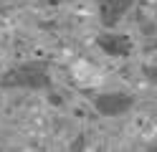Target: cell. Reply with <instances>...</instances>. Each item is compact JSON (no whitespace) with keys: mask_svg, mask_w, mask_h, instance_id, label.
<instances>
[{"mask_svg":"<svg viewBox=\"0 0 157 152\" xmlns=\"http://www.w3.org/2000/svg\"><path fill=\"white\" fill-rule=\"evenodd\" d=\"M0 86L3 89H48L51 86V68L46 61H25V64H15L0 76Z\"/></svg>","mask_w":157,"mask_h":152,"instance_id":"1","label":"cell"},{"mask_svg":"<svg viewBox=\"0 0 157 152\" xmlns=\"http://www.w3.org/2000/svg\"><path fill=\"white\" fill-rule=\"evenodd\" d=\"M134 107V96L122 94V91H112V94H99L94 99V109L101 117H119L124 111Z\"/></svg>","mask_w":157,"mask_h":152,"instance_id":"2","label":"cell"},{"mask_svg":"<svg viewBox=\"0 0 157 152\" xmlns=\"http://www.w3.org/2000/svg\"><path fill=\"white\" fill-rule=\"evenodd\" d=\"M134 0H96V8H99V20L101 25L114 28L119 20L132 10Z\"/></svg>","mask_w":157,"mask_h":152,"instance_id":"3","label":"cell"},{"mask_svg":"<svg viewBox=\"0 0 157 152\" xmlns=\"http://www.w3.org/2000/svg\"><path fill=\"white\" fill-rule=\"evenodd\" d=\"M96 43H99V48L104 51V53L109 56H127L132 51V43L127 36H119V33H104L96 38Z\"/></svg>","mask_w":157,"mask_h":152,"instance_id":"4","label":"cell"}]
</instances>
